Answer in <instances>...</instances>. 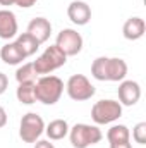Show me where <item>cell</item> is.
<instances>
[{
    "label": "cell",
    "instance_id": "1",
    "mask_svg": "<svg viewBox=\"0 0 146 148\" xmlns=\"http://www.w3.org/2000/svg\"><path fill=\"white\" fill-rule=\"evenodd\" d=\"M91 76L98 81H124L127 76V64L119 57H98L91 64Z\"/></svg>",
    "mask_w": 146,
    "mask_h": 148
},
{
    "label": "cell",
    "instance_id": "2",
    "mask_svg": "<svg viewBox=\"0 0 146 148\" xmlns=\"http://www.w3.org/2000/svg\"><path fill=\"white\" fill-rule=\"evenodd\" d=\"M64 93V81L59 76H41L35 81V97L36 102H41L43 105H55Z\"/></svg>",
    "mask_w": 146,
    "mask_h": 148
},
{
    "label": "cell",
    "instance_id": "3",
    "mask_svg": "<svg viewBox=\"0 0 146 148\" xmlns=\"http://www.w3.org/2000/svg\"><path fill=\"white\" fill-rule=\"evenodd\" d=\"M65 62H67V55L57 45H50L33 62V67H35L38 76H46V74L53 73L55 69L65 66Z\"/></svg>",
    "mask_w": 146,
    "mask_h": 148
},
{
    "label": "cell",
    "instance_id": "4",
    "mask_svg": "<svg viewBox=\"0 0 146 148\" xmlns=\"http://www.w3.org/2000/svg\"><path fill=\"white\" fill-rule=\"evenodd\" d=\"M103 138L102 131L98 129V126H91V124H76L69 129V140L74 148H88L91 145L100 143Z\"/></svg>",
    "mask_w": 146,
    "mask_h": 148
},
{
    "label": "cell",
    "instance_id": "5",
    "mask_svg": "<svg viewBox=\"0 0 146 148\" xmlns=\"http://www.w3.org/2000/svg\"><path fill=\"white\" fill-rule=\"evenodd\" d=\"M43 133H45V121L41 119V115L35 112H28L26 115H23L19 124V136L24 143H36Z\"/></svg>",
    "mask_w": 146,
    "mask_h": 148
},
{
    "label": "cell",
    "instance_id": "6",
    "mask_svg": "<svg viewBox=\"0 0 146 148\" xmlns=\"http://www.w3.org/2000/svg\"><path fill=\"white\" fill-rule=\"evenodd\" d=\"M122 115V105L115 100H98L91 109V119L95 124H112Z\"/></svg>",
    "mask_w": 146,
    "mask_h": 148
},
{
    "label": "cell",
    "instance_id": "7",
    "mask_svg": "<svg viewBox=\"0 0 146 148\" xmlns=\"http://www.w3.org/2000/svg\"><path fill=\"white\" fill-rule=\"evenodd\" d=\"M65 90H67V95L76 100V102H84V100H89L93 95H95V86L91 84V81L84 76V74H72L69 79H67V84H65Z\"/></svg>",
    "mask_w": 146,
    "mask_h": 148
},
{
    "label": "cell",
    "instance_id": "8",
    "mask_svg": "<svg viewBox=\"0 0 146 148\" xmlns=\"http://www.w3.org/2000/svg\"><path fill=\"white\" fill-rule=\"evenodd\" d=\"M55 45L67 55V57H74L83 50V36L71 28H64L59 35H57V41Z\"/></svg>",
    "mask_w": 146,
    "mask_h": 148
},
{
    "label": "cell",
    "instance_id": "9",
    "mask_svg": "<svg viewBox=\"0 0 146 148\" xmlns=\"http://www.w3.org/2000/svg\"><path fill=\"white\" fill-rule=\"evenodd\" d=\"M117 93H119V103L120 105L132 107L141 98V86H139V83H136L132 79H124V81H120Z\"/></svg>",
    "mask_w": 146,
    "mask_h": 148
},
{
    "label": "cell",
    "instance_id": "10",
    "mask_svg": "<svg viewBox=\"0 0 146 148\" xmlns=\"http://www.w3.org/2000/svg\"><path fill=\"white\" fill-rule=\"evenodd\" d=\"M67 16H69V19L72 21L74 24L84 26L91 19V9H89V5L86 2L74 0V2L69 3V7H67Z\"/></svg>",
    "mask_w": 146,
    "mask_h": 148
},
{
    "label": "cell",
    "instance_id": "11",
    "mask_svg": "<svg viewBox=\"0 0 146 148\" xmlns=\"http://www.w3.org/2000/svg\"><path fill=\"white\" fill-rule=\"evenodd\" d=\"M26 33H29V35L41 45V43H45V41L50 38V35H52V24H50V21L45 19V17H35V19H31V23L28 24V31H26Z\"/></svg>",
    "mask_w": 146,
    "mask_h": 148
},
{
    "label": "cell",
    "instance_id": "12",
    "mask_svg": "<svg viewBox=\"0 0 146 148\" xmlns=\"http://www.w3.org/2000/svg\"><path fill=\"white\" fill-rule=\"evenodd\" d=\"M17 35V19L16 14L9 9L0 10V38L10 40Z\"/></svg>",
    "mask_w": 146,
    "mask_h": 148
},
{
    "label": "cell",
    "instance_id": "13",
    "mask_svg": "<svg viewBox=\"0 0 146 148\" xmlns=\"http://www.w3.org/2000/svg\"><path fill=\"white\" fill-rule=\"evenodd\" d=\"M146 31V23L145 19L141 17H129L124 26H122V35L126 40H131V41H136L139 38H143Z\"/></svg>",
    "mask_w": 146,
    "mask_h": 148
},
{
    "label": "cell",
    "instance_id": "14",
    "mask_svg": "<svg viewBox=\"0 0 146 148\" xmlns=\"http://www.w3.org/2000/svg\"><path fill=\"white\" fill-rule=\"evenodd\" d=\"M0 59H2L7 66H17V64H21L26 57L23 55V52L19 50V47H17L14 41H9V43H5V45L0 48Z\"/></svg>",
    "mask_w": 146,
    "mask_h": 148
},
{
    "label": "cell",
    "instance_id": "15",
    "mask_svg": "<svg viewBox=\"0 0 146 148\" xmlns=\"http://www.w3.org/2000/svg\"><path fill=\"white\" fill-rule=\"evenodd\" d=\"M69 124H67V121H64V119H55V121H52L48 126H45V133H46V136L50 138V140H53V141H57V140H64L67 134H69Z\"/></svg>",
    "mask_w": 146,
    "mask_h": 148
},
{
    "label": "cell",
    "instance_id": "16",
    "mask_svg": "<svg viewBox=\"0 0 146 148\" xmlns=\"http://www.w3.org/2000/svg\"><path fill=\"white\" fill-rule=\"evenodd\" d=\"M14 43L19 47V50L23 52L24 57H31V55H35V53L38 52V48H40V43H38L29 33H23V35H19V36L16 38Z\"/></svg>",
    "mask_w": 146,
    "mask_h": 148
},
{
    "label": "cell",
    "instance_id": "17",
    "mask_svg": "<svg viewBox=\"0 0 146 148\" xmlns=\"http://www.w3.org/2000/svg\"><path fill=\"white\" fill-rule=\"evenodd\" d=\"M16 97L21 103L24 105H33L36 102L35 97V81H28V83H19L17 90H16Z\"/></svg>",
    "mask_w": 146,
    "mask_h": 148
},
{
    "label": "cell",
    "instance_id": "18",
    "mask_svg": "<svg viewBox=\"0 0 146 148\" xmlns=\"http://www.w3.org/2000/svg\"><path fill=\"white\" fill-rule=\"evenodd\" d=\"M107 140L110 143H120V141H131V131L124 124H115L107 131Z\"/></svg>",
    "mask_w": 146,
    "mask_h": 148
},
{
    "label": "cell",
    "instance_id": "19",
    "mask_svg": "<svg viewBox=\"0 0 146 148\" xmlns=\"http://www.w3.org/2000/svg\"><path fill=\"white\" fill-rule=\"evenodd\" d=\"M36 71L33 67V62L31 64H23L17 71H16V79L17 83H28V81H35L36 79Z\"/></svg>",
    "mask_w": 146,
    "mask_h": 148
},
{
    "label": "cell",
    "instance_id": "20",
    "mask_svg": "<svg viewBox=\"0 0 146 148\" xmlns=\"http://www.w3.org/2000/svg\"><path fill=\"white\" fill-rule=\"evenodd\" d=\"M132 138L136 143L146 145V122H138L132 129Z\"/></svg>",
    "mask_w": 146,
    "mask_h": 148
},
{
    "label": "cell",
    "instance_id": "21",
    "mask_svg": "<svg viewBox=\"0 0 146 148\" xmlns=\"http://www.w3.org/2000/svg\"><path fill=\"white\" fill-rule=\"evenodd\" d=\"M36 2L38 0H16V5L21 7V9H29V7H33Z\"/></svg>",
    "mask_w": 146,
    "mask_h": 148
},
{
    "label": "cell",
    "instance_id": "22",
    "mask_svg": "<svg viewBox=\"0 0 146 148\" xmlns=\"http://www.w3.org/2000/svg\"><path fill=\"white\" fill-rule=\"evenodd\" d=\"M7 86H9V79H7V76H5L3 73H0V95L5 93Z\"/></svg>",
    "mask_w": 146,
    "mask_h": 148
},
{
    "label": "cell",
    "instance_id": "23",
    "mask_svg": "<svg viewBox=\"0 0 146 148\" xmlns=\"http://www.w3.org/2000/svg\"><path fill=\"white\" fill-rule=\"evenodd\" d=\"M35 148H55V147L48 140H38L36 143H35Z\"/></svg>",
    "mask_w": 146,
    "mask_h": 148
},
{
    "label": "cell",
    "instance_id": "24",
    "mask_svg": "<svg viewBox=\"0 0 146 148\" xmlns=\"http://www.w3.org/2000/svg\"><path fill=\"white\" fill-rule=\"evenodd\" d=\"M110 148H132L131 141H120V143H110Z\"/></svg>",
    "mask_w": 146,
    "mask_h": 148
},
{
    "label": "cell",
    "instance_id": "25",
    "mask_svg": "<svg viewBox=\"0 0 146 148\" xmlns=\"http://www.w3.org/2000/svg\"><path fill=\"white\" fill-rule=\"evenodd\" d=\"M7 124V112H5V109L0 105V127H3Z\"/></svg>",
    "mask_w": 146,
    "mask_h": 148
},
{
    "label": "cell",
    "instance_id": "26",
    "mask_svg": "<svg viewBox=\"0 0 146 148\" xmlns=\"http://www.w3.org/2000/svg\"><path fill=\"white\" fill-rule=\"evenodd\" d=\"M0 5H3V7H10V5H16V0H0Z\"/></svg>",
    "mask_w": 146,
    "mask_h": 148
}]
</instances>
